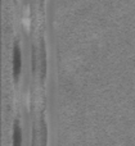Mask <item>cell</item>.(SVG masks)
<instances>
[{
  "label": "cell",
  "mask_w": 135,
  "mask_h": 146,
  "mask_svg": "<svg viewBox=\"0 0 135 146\" xmlns=\"http://www.w3.org/2000/svg\"><path fill=\"white\" fill-rule=\"evenodd\" d=\"M21 68H22V56H21V49L19 45L15 44L14 45V54H13V73H14L15 81H18L21 73Z\"/></svg>",
  "instance_id": "1"
},
{
  "label": "cell",
  "mask_w": 135,
  "mask_h": 146,
  "mask_svg": "<svg viewBox=\"0 0 135 146\" xmlns=\"http://www.w3.org/2000/svg\"><path fill=\"white\" fill-rule=\"evenodd\" d=\"M22 145V129H21L19 122H15L14 124V135H13V146Z\"/></svg>",
  "instance_id": "2"
},
{
  "label": "cell",
  "mask_w": 135,
  "mask_h": 146,
  "mask_svg": "<svg viewBox=\"0 0 135 146\" xmlns=\"http://www.w3.org/2000/svg\"><path fill=\"white\" fill-rule=\"evenodd\" d=\"M40 77L41 80H44L45 77V48H44V44L41 42V46H40Z\"/></svg>",
  "instance_id": "3"
}]
</instances>
